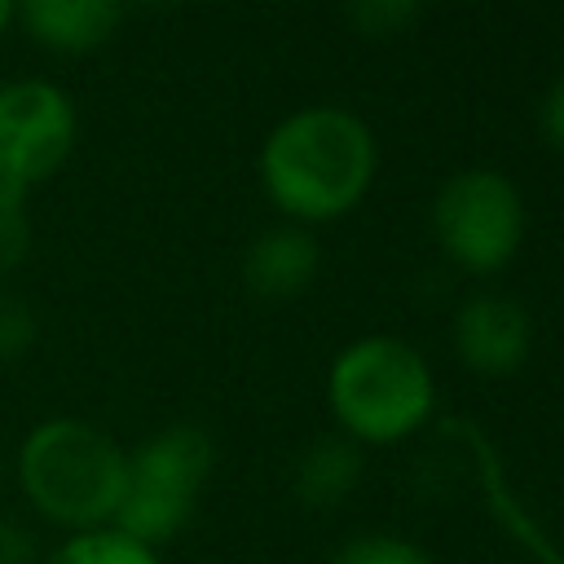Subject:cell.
Instances as JSON below:
<instances>
[{
	"instance_id": "16",
	"label": "cell",
	"mask_w": 564,
	"mask_h": 564,
	"mask_svg": "<svg viewBox=\"0 0 564 564\" xmlns=\"http://www.w3.org/2000/svg\"><path fill=\"white\" fill-rule=\"evenodd\" d=\"M40 560H44V551H40L35 533L13 520H0V564H40Z\"/></svg>"
},
{
	"instance_id": "13",
	"label": "cell",
	"mask_w": 564,
	"mask_h": 564,
	"mask_svg": "<svg viewBox=\"0 0 564 564\" xmlns=\"http://www.w3.org/2000/svg\"><path fill=\"white\" fill-rule=\"evenodd\" d=\"M344 13L366 40H388L423 13V0H344Z\"/></svg>"
},
{
	"instance_id": "12",
	"label": "cell",
	"mask_w": 564,
	"mask_h": 564,
	"mask_svg": "<svg viewBox=\"0 0 564 564\" xmlns=\"http://www.w3.org/2000/svg\"><path fill=\"white\" fill-rule=\"evenodd\" d=\"M326 564H432V555L401 533H357L339 542Z\"/></svg>"
},
{
	"instance_id": "6",
	"label": "cell",
	"mask_w": 564,
	"mask_h": 564,
	"mask_svg": "<svg viewBox=\"0 0 564 564\" xmlns=\"http://www.w3.org/2000/svg\"><path fill=\"white\" fill-rule=\"evenodd\" d=\"M75 101L48 79L0 84V185L48 181L75 145Z\"/></svg>"
},
{
	"instance_id": "17",
	"label": "cell",
	"mask_w": 564,
	"mask_h": 564,
	"mask_svg": "<svg viewBox=\"0 0 564 564\" xmlns=\"http://www.w3.org/2000/svg\"><path fill=\"white\" fill-rule=\"evenodd\" d=\"M538 128H542V137H546L555 150H564V75L546 88V97H542V106H538Z\"/></svg>"
},
{
	"instance_id": "19",
	"label": "cell",
	"mask_w": 564,
	"mask_h": 564,
	"mask_svg": "<svg viewBox=\"0 0 564 564\" xmlns=\"http://www.w3.org/2000/svg\"><path fill=\"white\" fill-rule=\"evenodd\" d=\"M132 4H141V9H176L185 0H132Z\"/></svg>"
},
{
	"instance_id": "9",
	"label": "cell",
	"mask_w": 564,
	"mask_h": 564,
	"mask_svg": "<svg viewBox=\"0 0 564 564\" xmlns=\"http://www.w3.org/2000/svg\"><path fill=\"white\" fill-rule=\"evenodd\" d=\"M317 264H322V256H317L313 234L300 225H278V229H264L247 247L242 282L260 300H291L313 282Z\"/></svg>"
},
{
	"instance_id": "15",
	"label": "cell",
	"mask_w": 564,
	"mask_h": 564,
	"mask_svg": "<svg viewBox=\"0 0 564 564\" xmlns=\"http://www.w3.org/2000/svg\"><path fill=\"white\" fill-rule=\"evenodd\" d=\"M35 344V313L26 300L0 291V366L18 361Z\"/></svg>"
},
{
	"instance_id": "10",
	"label": "cell",
	"mask_w": 564,
	"mask_h": 564,
	"mask_svg": "<svg viewBox=\"0 0 564 564\" xmlns=\"http://www.w3.org/2000/svg\"><path fill=\"white\" fill-rule=\"evenodd\" d=\"M357 485H361V445H352L348 436L308 441L295 458V471H291L295 502L308 507V511L339 507Z\"/></svg>"
},
{
	"instance_id": "18",
	"label": "cell",
	"mask_w": 564,
	"mask_h": 564,
	"mask_svg": "<svg viewBox=\"0 0 564 564\" xmlns=\"http://www.w3.org/2000/svg\"><path fill=\"white\" fill-rule=\"evenodd\" d=\"M13 4H18V0H0V35H4L9 22H13Z\"/></svg>"
},
{
	"instance_id": "7",
	"label": "cell",
	"mask_w": 564,
	"mask_h": 564,
	"mask_svg": "<svg viewBox=\"0 0 564 564\" xmlns=\"http://www.w3.org/2000/svg\"><path fill=\"white\" fill-rule=\"evenodd\" d=\"M529 344H533L529 313L511 295L480 291L454 317V348H458L463 366L485 379L520 370L529 357Z\"/></svg>"
},
{
	"instance_id": "11",
	"label": "cell",
	"mask_w": 564,
	"mask_h": 564,
	"mask_svg": "<svg viewBox=\"0 0 564 564\" xmlns=\"http://www.w3.org/2000/svg\"><path fill=\"white\" fill-rule=\"evenodd\" d=\"M40 564H163L154 546L110 529H88V533H66L53 551H44Z\"/></svg>"
},
{
	"instance_id": "20",
	"label": "cell",
	"mask_w": 564,
	"mask_h": 564,
	"mask_svg": "<svg viewBox=\"0 0 564 564\" xmlns=\"http://www.w3.org/2000/svg\"><path fill=\"white\" fill-rule=\"evenodd\" d=\"M423 4H427V0H423Z\"/></svg>"
},
{
	"instance_id": "8",
	"label": "cell",
	"mask_w": 564,
	"mask_h": 564,
	"mask_svg": "<svg viewBox=\"0 0 564 564\" xmlns=\"http://www.w3.org/2000/svg\"><path fill=\"white\" fill-rule=\"evenodd\" d=\"M13 13L40 48L75 57L101 48L115 35L123 0H18Z\"/></svg>"
},
{
	"instance_id": "4",
	"label": "cell",
	"mask_w": 564,
	"mask_h": 564,
	"mask_svg": "<svg viewBox=\"0 0 564 564\" xmlns=\"http://www.w3.org/2000/svg\"><path fill=\"white\" fill-rule=\"evenodd\" d=\"M212 467H216V445L203 427L194 423L159 427L128 454V480L115 511V529L159 551L194 520Z\"/></svg>"
},
{
	"instance_id": "3",
	"label": "cell",
	"mask_w": 564,
	"mask_h": 564,
	"mask_svg": "<svg viewBox=\"0 0 564 564\" xmlns=\"http://www.w3.org/2000/svg\"><path fill=\"white\" fill-rule=\"evenodd\" d=\"M326 401L352 445H397L432 419L436 379L405 339L366 335L330 361Z\"/></svg>"
},
{
	"instance_id": "5",
	"label": "cell",
	"mask_w": 564,
	"mask_h": 564,
	"mask_svg": "<svg viewBox=\"0 0 564 564\" xmlns=\"http://www.w3.org/2000/svg\"><path fill=\"white\" fill-rule=\"evenodd\" d=\"M432 229L454 264L467 273H498L524 238V203L502 172L467 167L441 185Z\"/></svg>"
},
{
	"instance_id": "2",
	"label": "cell",
	"mask_w": 564,
	"mask_h": 564,
	"mask_svg": "<svg viewBox=\"0 0 564 564\" xmlns=\"http://www.w3.org/2000/svg\"><path fill=\"white\" fill-rule=\"evenodd\" d=\"M123 480V445L88 419H44L18 445V489L26 507L62 533L110 529Z\"/></svg>"
},
{
	"instance_id": "14",
	"label": "cell",
	"mask_w": 564,
	"mask_h": 564,
	"mask_svg": "<svg viewBox=\"0 0 564 564\" xmlns=\"http://www.w3.org/2000/svg\"><path fill=\"white\" fill-rule=\"evenodd\" d=\"M31 220H26V189L0 185V278L26 260Z\"/></svg>"
},
{
	"instance_id": "1",
	"label": "cell",
	"mask_w": 564,
	"mask_h": 564,
	"mask_svg": "<svg viewBox=\"0 0 564 564\" xmlns=\"http://www.w3.org/2000/svg\"><path fill=\"white\" fill-rule=\"evenodd\" d=\"M375 159V137L357 115L339 106H308L269 132L260 150V176L286 216L335 220L366 198Z\"/></svg>"
}]
</instances>
